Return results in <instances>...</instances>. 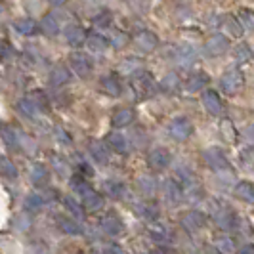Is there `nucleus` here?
Listing matches in <instances>:
<instances>
[{"instance_id": "nucleus-1", "label": "nucleus", "mask_w": 254, "mask_h": 254, "mask_svg": "<svg viewBox=\"0 0 254 254\" xmlns=\"http://www.w3.org/2000/svg\"><path fill=\"white\" fill-rule=\"evenodd\" d=\"M132 88H134L136 96L140 100H147L157 92L159 86H157V82H155V78L149 71H141L140 69L138 73L132 75Z\"/></svg>"}, {"instance_id": "nucleus-2", "label": "nucleus", "mask_w": 254, "mask_h": 254, "mask_svg": "<svg viewBox=\"0 0 254 254\" xmlns=\"http://www.w3.org/2000/svg\"><path fill=\"white\" fill-rule=\"evenodd\" d=\"M212 220H214V224H216L218 228L224 229V231L237 228V216H235V212L224 203L216 204V208L212 210Z\"/></svg>"}, {"instance_id": "nucleus-3", "label": "nucleus", "mask_w": 254, "mask_h": 254, "mask_svg": "<svg viewBox=\"0 0 254 254\" xmlns=\"http://www.w3.org/2000/svg\"><path fill=\"white\" fill-rule=\"evenodd\" d=\"M203 161L210 170H216V172H224V170L229 168L228 157L224 155V151L220 147H208V149H204Z\"/></svg>"}, {"instance_id": "nucleus-4", "label": "nucleus", "mask_w": 254, "mask_h": 254, "mask_svg": "<svg viewBox=\"0 0 254 254\" xmlns=\"http://www.w3.org/2000/svg\"><path fill=\"white\" fill-rule=\"evenodd\" d=\"M243 82H245V78H243L241 69L231 67V69H228V71L224 73L222 80H220V86H222V90H224L228 96H233V94H237V92L243 88Z\"/></svg>"}, {"instance_id": "nucleus-5", "label": "nucleus", "mask_w": 254, "mask_h": 254, "mask_svg": "<svg viewBox=\"0 0 254 254\" xmlns=\"http://www.w3.org/2000/svg\"><path fill=\"white\" fill-rule=\"evenodd\" d=\"M193 134V125L190 119L178 117L168 125V136L176 141H186Z\"/></svg>"}, {"instance_id": "nucleus-6", "label": "nucleus", "mask_w": 254, "mask_h": 254, "mask_svg": "<svg viewBox=\"0 0 254 254\" xmlns=\"http://www.w3.org/2000/svg\"><path fill=\"white\" fill-rule=\"evenodd\" d=\"M180 224H182V228L186 229V231L197 233V231H201L204 228L206 216H204L203 212H199V210H190V212H186L184 216L180 218Z\"/></svg>"}, {"instance_id": "nucleus-7", "label": "nucleus", "mask_w": 254, "mask_h": 254, "mask_svg": "<svg viewBox=\"0 0 254 254\" xmlns=\"http://www.w3.org/2000/svg\"><path fill=\"white\" fill-rule=\"evenodd\" d=\"M229 50V40L228 37H224V35H212V37L206 38V42H204V52L208 54V56H212V58H216V56H222V54H226Z\"/></svg>"}, {"instance_id": "nucleus-8", "label": "nucleus", "mask_w": 254, "mask_h": 254, "mask_svg": "<svg viewBox=\"0 0 254 254\" xmlns=\"http://www.w3.org/2000/svg\"><path fill=\"white\" fill-rule=\"evenodd\" d=\"M69 62H71L73 71H75L78 76H82V78H86V76L92 73V69H94L92 60H90L86 54H82V52H75V54H71Z\"/></svg>"}, {"instance_id": "nucleus-9", "label": "nucleus", "mask_w": 254, "mask_h": 254, "mask_svg": "<svg viewBox=\"0 0 254 254\" xmlns=\"http://www.w3.org/2000/svg\"><path fill=\"white\" fill-rule=\"evenodd\" d=\"M170 163H172V155L165 147H157L147 155V165L153 170H165L166 166H170Z\"/></svg>"}, {"instance_id": "nucleus-10", "label": "nucleus", "mask_w": 254, "mask_h": 254, "mask_svg": "<svg viewBox=\"0 0 254 254\" xmlns=\"http://www.w3.org/2000/svg\"><path fill=\"white\" fill-rule=\"evenodd\" d=\"M134 44L143 54H151L159 46V37L155 33H151V31H140V33L134 35Z\"/></svg>"}, {"instance_id": "nucleus-11", "label": "nucleus", "mask_w": 254, "mask_h": 254, "mask_svg": "<svg viewBox=\"0 0 254 254\" xmlns=\"http://www.w3.org/2000/svg\"><path fill=\"white\" fill-rule=\"evenodd\" d=\"M174 62L180 67L188 69V67H191V65L197 62V50L191 44H180L178 48L174 50Z\"/></svg>"}, {"instance_id": "nucleus-12", "label": "nucleus", "mask_w": 254, "mask_h": 254, "mask_svg": "<svg viewBox=\"0 0 254 254\" xmlns=\"http://www.w3.org/2000/svg\"><path fill=\"white\" fill-rule=\"evenodd\" d=\"M100 228H102L107 235L117 237V235H121V233L125 231V224H123V220L117 216V214H105V216L100 220Z\"/></svg>"}, {"instance_id": "nucleus-13", "label": "nucleus", "mask_w": 254, "mask_h": 254, "mask_svg": "<svg viewBox=\"0 0 254 254\" xmlns=\"http://www.w3.org/2000/svg\"><path fill=\"white\" fill-rule=\"evenodd\" d=\"M201 102H203L204 109L210 115H214V117L224 111V103H222L220 96H218L214 90H206L203 94V100H201Z\"/></svg>"}, {"instance_id": "nucleus-14", "label": "nucleus", "mask_w": 254, "mask_h": 254, "mask_svg": "<svg viewBox=\"0 0 254 254\" xmlns=\"http://www.w3.org/2000/svg\"><path fill=\"white\" fill-rule=\"evenodd\" d=\"M134 119H136V113H134V109H130V107H123V109H117L111 117V123H113L115 128H125L128 125H132L134 123Z\"/></svg>"}, {"instance_id": "nucleus-15", "label": "nucleus", "mask_w": 254, "mask_h": 254, "mask_svg": "<svg viewBox=\"0 0 254 254\" xmlns=\"http://www.w3.org/2000/svg\"><path fill=\"white\" fill-rule=\"evenodd\" d=\"M163 190H165V197L168 204H178L182 201V188H180V184L174 178L165 180Z\"/></svg>"}, {"instance_id": "nucleus-16", "label": "nucleus", "mask_w": 254, "mask_h": 254, "mask_svg": "<svg viewBox=\"0 0 254 254\" xmlns=\"http://www.w3.org/2000/svg\"><path fill=\"white\" fill-rule=\"evenodd\" d=\"M64 35H65L67 44H71V46H80V44H84V40H86V33H84V29L80 25H67L64 31Z\"/></svg>"}, {"instance_id": "nucleus-17", "label": "nucleus", "mask_w": 254, "mask_h": 254, "mask_svg": "<svg viewBox=\"0 0 254 254\" xmlns=\"http://www.w3.org/2000/svg\"><path fill=\"white\" fill-rule=\"evenodd\" d=\"M100 84H102V90L105 92V94H109V96H113V98H117V96H121V92H123V86H121V80H119V76L117 75H105L100 80Z\"/></svg>"}, {"instance_id": "nucleus-18", "label": "nucleus", "mask_w": 254, "mask_h": 254, "mask_svg": "<svg viewBox=\"0 0 254 254\" xmlns=\"http://www.w3.org/2000/svg\"><path fill=\"white\" fill-rule=\"evenodd\" d=\"M208 82H210V76L201 71V73H195V75H191L190 78H188V82H186V90L193 94V92L203 90Z\"/></svg>"}, {"instance_id": "nucleus-19", "label": "nucleus", "mask_w": 254, "mask_h": 254, "mask_svg": "<svg viewBox=\"0 0 254 254\" xmlns=\"http://www.w3.org/2000/svg\"><path fill=\"white\" fill-rule=\"evenodd\" d=\"M235 197L243 201V203H254V186L251 182H239L237 186H235Z\"/></svg>"}, {"instance_id": "nucleus-20", "label": "nucleus", "mask_w": 254, "mask_h": 254, "mask_svg": "<svg viewBox=\"0 0 254 254\" xmlns=\"http://www.w3.org/2000/svg\"><path fill=\"white\" fill-rule=\"evenodd\" d=\"M90 155L94 157V161L98 165H107V161H109V151L102 141H92L90 143Z\"/></svg>"}, {"instance_id": "nucleus-21", "label": "nucleus", "mask_w": 254, "mask_h": 254, "mask_svg": "<svg viewBox=\"0 0 254 254\" xmlns=\"http://www.w3.org/2000/svg\"><path fill=\"white\" fill-rule=\"evenodd\" d=\"M71 80V73L65 65H56L50 73V82L56 84V86H62V84H67Z\"/></svg>"}, {"instance_id": "nucleus-22", "label": "nucleus", "mask_w": 254, "mask_h": 254, "mask_svg": "<svg viewBox=\"0 0 254 254\" xmlns=\"http://www.w3.org/2000/svg\"><path fill=\"white\" fill-rule=\"evenodd\" d=\"M107 145H109V149H113L115 153H127V149H128L127 138H125L123 134H119V132L107 134Z\"/></svg>"}, {"instance_id": "nucleus-23", "label": "nucleus", "mask_w": 254, "mask_h": 254, "mask_svg": "<svg viewBox=\"0 0 254 254\" xmlns=\"http://www.w3.org/2000/svg\"><path fill=\"white\" fill-rule=\"evenodd\" d=\"M13 27H15V31H17L19 35H25V37H29V35H37L38 33L37 21H35V19H31V17L17 19V21L13 23Z\"/></svg>"}, {"instance_id": "nucleus-24", "label": "nucleus", "mask_w": 254, "mask_h": 254, "mask_svg": "<svg viewBox=\"0 0 254 254\" xmlns=\"http://www.w3.org/2000/svg\"><path fill=\"white\" fill-rule=\"evenodd\" d=\"M82 204H84V208L86 210H100L103 206V197L100 193H96L94 190H90L86 195H82Z\"/></svg>"}, {"instance_id": "nucleus-25", "label": "nucleus", "mask_w": 254, "mask_h": 254, "mask_svg": "<svg viewBox=\"0 0 254 254\" xmlns=\"http://www.w3.org/2000/svg\"><path fill=\"white\" fill-rule=\"evenodd\" d=\"M180 86H182V80H180V76L176 73H168L161 80V90L166 92V94H176L180 90Z\"/></svg>"}, {"instance_id": "nucleus-26", "label": "nucleus", "mask_w": 254, "mask_h": 254, "mask_svg": "<svg viewBox=\"0 0 254 254\" xmlns=\"http://www.w3.org/2000/svg\"><path fill=\"white\" fill-rule=\"evenodd\" d=\"M105 191L109 197L113 199H125L127 197V186L123 182H115V180H107L105 182Z\"/></svg>"}, {"instance_id": "nucleus-27", "label": "nucleus", "mask_w": 254, "mask_h": 254, "mask_svg": "<svg viewBox=\"0 0 254 254\" xmlns=\"http://www.w3.org/2000/svg\"><path fill=\"white\" fill-rule=\"evenodd\" d=\"M58 226H60V229L64 231V233H67V235H80L82 233V228H80V224L76 222V220H73V218H60L58 220Z\"/></svg>"}, {"instance_id": "nucleus-28", "label": "nucleus", "mask_w": 254, "mask_h": 254, "mask_svg": "<svg viewBox=\"0 0 254 254\" xmlns=\"http://www.w3.org/2000/svg\"><path fill=\"white\" fill-rule=\"evenodd\" d=\"M86 42H88V48L92 52H98V54H102V52L107 50V46H109V42H107V38L102 37V35H98V33H92L86 37Z\"/></svg>"}, {"instance_id": "nucleus-29", "label": "nucleus", "mask_w": 254, "mask_h": 254, "mask_svg": "<svg viewBox=\"0 0 254 254\" xmlns=\"http://www.w3.org/2000/svg\"><path fill=\"white\" fill-rule=\"evenodd\" d=\"M27 100L35 105L37 111H48V107H50V102H48V98H46V94L42 90H35Z\"/></svg>"}, {"instance_id": "nucleus-30", "label": "nucleus", "mask_w": 254, "mask_h": 254, "mask_svg": "<svg viewBox=\"0 0 254 254\" xmlns=\"http://www.w3.org/2000/svg\"><path fill=\"white\" fill-rule=\"evenodd\" d=\"M149 235H151L153 241L157 243H168L170 241V237H172V233H170V229L165 228V226H151L149 228Z\"/></svg>"}, {"instance_id": "nucleus-31", "label": "nucleus", "mask_w": 254, "mask_h": 254, "mask_svg": "<svg viewBox=\"0 0 254 254\" xmlns=\"http://www.w3.org/2000/svg\"><path fill=\"white\" fill-rule=\"evenodd\" d=\"M40 27H42V31H44L48 37H54V35H58V33H60V23H58V19H56L52 13H48V15H44V17H42Z\"/></svg>"}, {"instance_id": "nucleus-32", "label": "nucleus", "mask_w": 254, "mask_h": 254, "mask_svg": "<svg viewBox=\"0 0 254 254\" xmlns=\"http://www.w3.org/2000/svg\"><path fill=\"white\" fill-rule=\"evenodd\" d=\"M31 180L35 186H42L48 182V168L44 165H35L31 168Z\"/></svg>"}, {"instance_id": "nucleus-33", "label": "nucleus", "mask_w": 254, "mask_h": 254, "mask_svg": "<svg viewBox=\"0 0 254 254\" xmlns=\"http://www.w3.org/2000/svg\"><path fill=\"white\" fill-rule=\"evenodd\" d=\"M138 214H140L141 218H145V220L153 222V220L159 218V206H157L155 203H143L138 206Z\"/></svg>"}, {"instance_id": "nucleus-34", "label": "nucleus", "mask_w": 254, "mask_h": 254, "mask_svg": "<svg viewBox=\"0 0 254 254\" xmlns=\"http://www.w3.org/2000/svg\"><path fill=\"white\" fill-rule=\"evenodd\" d=\"M71 188H73V191H76L80 197H82V195H86V193L92 190V188H90V184L84 178H82L80 174H75V176H71Z\"/></svg>"}, {"instance_id": "nucleus-35", "label": "nucleus", "mask_w": 254, "mask_h": 254, "mask_svg": "<svg viewBox=\"0 0 254 254\" xmlns=\"http://www.w3.org/2000/svg\"><path fill=\"white\" fill-rule=\"evenodd\" d=\"M224 29H228V33L233 35V37H241L243 35L241 23H239V19H235L233 15H228V17L224 19Z\"/></svg>"}, {"instance_id": "nucleus-36", "label": "nucleus", "mask_w": 254, "mask_h": 254, "mask_svg": "<svg viewBox=\"0 0 254 254\" xmlns=\"http://www.w3.org/2000/svg\"><path fill=\"white\" fill-rule=\"evenodd\" d=\"M0 174L8 176V178H15L17 176V168L13 166V163L6 157H0Z\"/></svg>"}, {"instance_id": "nucleus-37", "label": "nucleus", "mask_w": 254, "mask_h": 254, "mask_svg": "<svg viewBox=\"0 0 254 254\" xmlns=\"http://www.w3.org/2000/svg\"><path fill=\"white\" fill-rule=\"evenodd\" d=\"M235 60H237L239 64L251 62V60H253V50H251L247 44H239V46L235 48Z\"/></svg>"}, {"instance_id": "nucleus-38", "label": "nucleus", "mask_w": 254, "mask_h": 254, "mask_svg": "<svg viewBox=\"0 0 254 254\" xmlns=\"http://www.w3.org/2000/svg\"><path fill=\"white\" fill-rule=\"evenodd\" d=\"M239 19H241V21H239V23H241V27L254 31V12H253V10L243 8L241 12H239Z\"/></svg>"}, {"instance_id": "nucleus-39", "label": "nucleus", "mask_w": 254, "mask_h": 254, "mask_svg": "<svg viewBox=\"0 0 254 254\" xmlns=\"http://www.w3.org/2000/svg\"><path fill=\"white\" fill-rule=\"evenodd\" d=\"M214 249H216L220 254H231L233 249H235V245H233V241H231L229 237H218Z\"/></svg>"}, {"instance_id": "nucleus-40", "label": "nucleus", "mask_w": 254, "mask_h": 254, "mask_svg": "<svg viewBox=\"0 0 254 254\" xmlns=\"http://www.w3.org/2000/svg\"><path fill=\"white\" fill-rule=\"evenodd\" d=\"M0 136H2V140L6 141L8 145H15V143H17V138H15V128L8 127V125H2V127H0Z\"/></svg>"}, {"instance_id": "nucleus-41", "label": "nucleus", "mask_w": 254, "mask_h": 254, "mask_svg": "<svg viewBox=\"0 0 254 254\" xmlns=\"http://www.w3.org/2000/svg\"><path fill=\"white\" fill-rule=\"evenodd\" d=\"M178 176L184 180L186 186H195V184H197V176L193 174V170H190V166H180Z\"/></svg>"}, {"instance_id": "nucleus-42", "label": "nucleus", "mask_w": 254, "mask_h": 254, "mask_svg": "<svg viewBox=\"0 0 254 254\" xmlns=\"http://www.w3.org/2000/svg\"><path fill=\"white\" fill-rule=\"evenodd\" d=\"M64 203H65V206H67V210L73 214V216H76V218H84V212H82V206L76 203L73 197H65L64 199Z\"/></svg>"}, {"instance_id": "nucleus-43", "label": "nucleus", "mask_w": 254, "mask_h": 254, "mask_svg": "<svg viewBox=\"0 0 254 254\" xmlns=\"http://www.w3.org/2000/svg\"><path fill=\"white\" fill-rule=\"evenodd\" d=\"M138 188H140L141 193H145V195H151L155 188H157V184H155V180L149 178V176H141L138 180Z\"/></svg>"}, {"instance_id": "nucleus-44", "label": "nucleus", "mask_w": 254, "mask_h": 254, "mask_svg": "<svg viewBox=\"0 0 254 254\" xmlns=\"http://www.w3.org/2000/svg\"><path fill=\"white\" fill-rule=\"evenodd\" d=\"M17 109H19V113H23L25 117H29V119L37 115V109H35V105L29 102L27 98H23V100H19V102H17Z\"/></svg>"}, {"instance_id": "nucleus-45", "label": "nucleus", "mask_w": 254, "mask_h": 254, "mask_svg": "<svg viewBox=\"0 0 254 254\" xmlns=\"http://www.w3.org/2000/svg\"><path fill=\"white\" fill-rule=\"evenodd\" d=\"M92 23L98 27V29H107V27L111 25V13L109 12L98 13V15L92 19Z\"/></svg>"}, {"instance_id": "nucleus-46", "label": "nucleus", "mask_w": 254, "mask_h": 254, "mask_svg": "<svg viewBox=\"0 0 254 254\" xmlns=\"http://www.w3.org/2000/svg\"><path fill=\"white\" fill-rule=\"evenodd\" d=\"M121 71H125L128 75H134V73L140 71V64L136 62V58H130L128 62H125V64L121 65Z\"/></svg>"}, {"instance_id": "nucleus-47", "label": "nucleus", "mask_w": 254, "mask_h": 254, "mask_svg": "<svg viewBox=\"0 0 254 254\" xmlns=\"http://www.w3.org/2000/svg\"><path fill=\"white\" fill-rule=\"evenodd\" d=\"M42 203H44V199H42L40 195H29L25 201V206L31 208V210H38V208L42 206Z\"/></svg>"}, {"instance_id": "nucleus-48", "label": "nucleus", "mask_w": 254, "mask_h": 254, "mask_svg": "<svg viewBox=\"0 0 254 254\" xmlns=\"http://www.w3.org/2000/svg\"><path fill=\"white\" fill-rule=\"evenodd\" d=\"M220 130L226 134V140H228V141L237 140V132L231 128V123H229V121H224V123H222V127H220Z\"/></svg>"}, {"instance_id": "nucleus-49", "label": "nucleus", "mask_w": 254, "mask_h": 254, "mask_svg": "<svg viewBox=\"0 0 254 254\" xmlns=\"http://www.w3.org/2000/svg\"><path fill=\"white\" fill-rule=\"evenodd\" d=\"M52 163H54L56 170H58L60 174H65V172H67V161H65V159L58 157V155H54V157H52Z\"/></svg>"}, {"instance_id": "nucleus-50", "label": "nucleus", "mask_w": 254, "mask_h": 254, "mask_svg": "<svg viewBox=\"0 0 254 254\" xmlns=\"http://www.w3.org/2000/svg\"><path fill=\"white\" fill-rule=\"evenodd\" d=\"M111 42H113L115 48H123V46L128 42V37L125 35V33H115V37H113Z\"/></svg>"}, {"instance_id": "nucleus-51", "label": "nucleus", "mask_w": 254, "mask_h": 254, "mask_svg": "<svg viewBox=\"0 0 254 254\" xmlns=\"http://www.w3.org/2000/svg\"><path fill=\"white\" fill-rule=\"evenodd\" d=\"M243 138H245V141H247V143L254 145V125H253V127H247L245 130H243Z\"/></svg>"}, {"instance_id": "nucleus-52", "label": "nucleus", "mask_w": 254, "mask_h": 254, "mask_svg": "<svg viewBox=\"0 0 254 254\" xmlns=\"http://www.w3.org/2000/svg\"><path fill=\"white\" fill-rule=\"evenodd\" d=\"M56 138H58V141H62V143H71L69 134H67L65 130H62V128H58V130H56Z\"/></svg>"}, {"instance_id": "nucleus-53", "label": "nucleus", "mask_w": 254, "mask_h": 254, "mask_svg": "<svg viewBox=\"0 0 254 254\" xmlns=\"http://www.w3.org/2000/svg\"><path fill=\"white\" fill-rule=\"evenodd\" d=\"M12 54V46L8 42H0V58H8Z\"/></svg>"}, {"instance_id": "nucleus-54", "label": "nucleus", "mask_w": 254, "mask_h": 254, "mask_svg": "<svg viewBox=\"0 0 254 254\" xmlns=\"http://www.w3.org/2000/svg\"><path fill=\"white\" fill-rule=\"evenodd\" d=\"M107 254H127L121 247H117V245H113V247H109L107 249Z\"/></svg>"}, {"instance_id": "nucleus-55", "label": "nucleus", "mask_w": 254, "mask_h": 254, "mask_svg": "<svg viewBox=\"0 0 254 254\" xmlns=\"http://www.w3.org/2000/svg\"><path fill=\"white\" fill-rule=\"evenodd\" d=\"M80 172H84L86 176H92V174H94V170H92V168H90L86 163H80Z\"/></svg>"}, {"instance_id": "nucleus-56", "label": "nucleus", "mask_w": 254, "mask_h": 254, "mask_svg": "<svg viewBox=\"0 0 254 254\" xmlns=\"http://www.w3.org/2000/svg\"><path fill=\"white\" fill-rule=\"evenodd\" d=\"M239 254H254V245H245Z\"/></svg>"}, {"instance_id": "nucleus-57", "label": "nucleus", "mask_w": 254, "mask_h": 254, "mask_svg": "<svg viewBox=\"0 0 254 254\" xmlns=\"http://www.w3.org/2000/svg\"><path fill=\"white\" fill-rule=\"evenodd\" d=\"M151 254H170L168 251H165V249H155Z\"/></svg>"}, {"instance_id": "nucleus-58", "label": "nucleus", "mask_w": 254, "mask_h": 254, "mask_svg": "<svg viewBox=\"0 0 254 254\" xmlns=\"http://www.w3.org/2000/svg\"><path fill=\"white\" fill-rule=\"evenodd\" d=\"M208 254H220V253H218L216 249H210V251H208Z\"/></svg>"}, {"instance_id": "nucleus-59", "label": "nucleus", "mask_w": 254, "mask_h": 254, "mask_svg": "<svg viewBox=\"0 0 254 254\" xmlns=\"http://www.w3.org/2000/svg\"><path fill=\"white\" fill-rule=\"evenodd\" d=\"M94 254H96V253H94Z\"/></svg>"}]
</instances>
